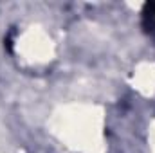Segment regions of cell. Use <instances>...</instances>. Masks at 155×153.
Returning <instances> with one entry per match:
<instances>
[{
	"mask_svg": "<svg viewBox=\"0 0 155 153\" xmlns=\"http://www.w3.org/2000/svg\"><path fill=\"white\" fill-rule=\"evenodd\" d=\"M143 27L148 33H155V2H146L143 7Z\"/></svg>",
	"mask_w": 155,
	"mask_h": 153,
	"instance_id": "obj_1",
	"label": "cell"
}]
</instances>
